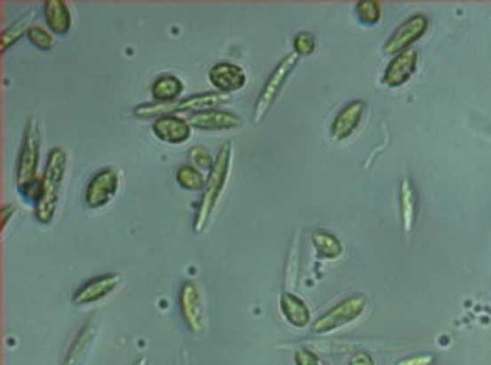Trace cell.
Here are the masks:
<instances>
[{"mask_svg":"<svg viewBox=\"0 0 491 365\" xmlns=\"http://www.w3.org/2000/svg\"><path fill=\"white\" fill-rule=\"evenodd\" d=\"M230 170H233V144L224 142L216 156V163H213L211 171H209V176H207L199 207H196V216H194L196 233H202V230L207 228L209 220H211L213 211H216V207H218L219 196H222L226 184H228Z\"/></svg>","mask_w":491,"mask_h":365,"instance_id":"1","label":"cell"},{"mask_svg":"<svg viewBox=\"0 0 491 365\" xmlns=\"http://www.w3.org/2000/svg\"><path fill=\"white\" fill-rule=\"evenodd\" d=\"M66 171H67L66 150L59 148V146H55V148L49 150L47 165H44L43 196H41V201L34 205V218H36V222H41V224L53 222L55 213H58Z\"/></svg>","mask_w":491,"mask_h":365,"instance_id":"2","label":"cell"},{"mask_svg":"<svg viewBox=\"0 0 491 365\" xmlns=\"http://www.w3.org/2000/svg\"><path fill=\"white\" fill-rule=\"evenodd\" d=\"M228 102V95H222L218 91H205V93H194V95H184V98L175 99L171 104H159V102H148L135 106V116L139 119H161L167 115H178L179 112H190V115H201V112L222 108V104Z\"/></svg>","mask_w":491,"mask_h":365,"instance_id":"3","label":"cell"},{"mask_svg":"<svg viewBox=\"0 0 491 365\" xmlns=\"http://www.w3.org/2000/svg\"><path fill=\"white\" fill-rule=\"evenodd\" d=\"M38 163H41V129H38L36 119H30L24 127L20 155H17V167H15L17 188L21 190L36 182Z\"/></svg>","mask_w":491,"mask_h":365,"instance_id":"4","label":"cell"},{"mask_svg":"<svg viewBox=\"0 0 491 365\" xmlns=\"http://www.w3.org/2000/svg\"><path fill=\"white\" fill-rule=\"evenodd\" d=\"M297 61H300V58H297L296 53H291V55H287V58L281 60L279 64H276V68L270 72L266 83H264L262 91H259V95H257L256 106H253V121L256 123L264 121V116H266L270 108L276 104L279 95L283 93L285 85L289 83L291 75L296 72Z\"/></svg>","mask_w":491,"mask_h":365,"instance_id":"5","label":"cell"},{"mask_svg":"<svg viewBox=\"0 0 491 365\" xmlns=\"http://www.w3.org/2000/svg\"><path fill=\"white\" fill-rule=\"evenodd\" d=\"M367 311V298L363 294H352L331 306L325 314H321L317 321L313 323L314 334H331V331L344 328V325L357 321Z\"/></svg>","mask_w":491,"mask_h":365,"instance_id":"6","label":"cell"},{"mask_svg":"<svg viewBox=\"0 0 491 365\" xmlns=\"http://www.w3.org/2000/svg\"><path fill=\"white\" fill-rule=\"evenodd\" d=\"M428 32V18L424 13H414L409 15L408 20H403L400 24L394 28V32L386 38L384 43V53L386 55H399L403 52H409L414 49V44L424 38Z\"/></svg>","mask_w":491,"mask_h":365,"instance_id":"7","label":"cell"},{"mask_svg":"<svg viewBox=\"0 0 491 365\" xmlns=\"http://www.w3.org/2000/svg\"><path fill=\"white\" fill-rule=\"evenodd\" d=\"M121 186V176L115 167H104L98 173H93L89 179L87 188H84V205L87 210H101L115 199Z\"/></svg>","mask_w":491,"mask_h":365,"instance_id":"8","label":"cell"},{"mask_svg":"<svg viewBox=\"0 0 491 365\" xmlns=\"http://www.w3.org/2000/svg\"><path fill=\"white\" fill-rule=\"evenodd\" d=\"M179 311H182L186 328H188L192 334H202V331H205V306H202L199 288H196V283H192V281H184L182 288H179Z\"/></svg>","mask_w":491,"mask_h":365,"instance_id":"9","label":"cell"},{"mask_svg":"<svg viewBox=\"0 0 491 365\" xmlns=\"http://www.w3.org/2000/svg\"><path fill=\"white\" fill-rule=\"evenodd\" d=\"M98 323H99L98 313H93L91 317L81 325V329L76 331L75 340H72L70 346H67L66 357L64 361H61V365H84L89 353H91L93 348L95 336H98Z\"/></svg>","mask_w":491,"mask_h":365,"instance_id":"10","label":"cell"},{"mask_svg":"<svg viewBox=\"0 0 491 365\" xmlns=\"http://www.w3.org/2000/svg\"><path fill=\"white\" fill-rule=\"evenodd\" d=\"M118 285H121V274L116 273H108V274H99V277L89 279L87 283L81 285L72 296V305L75 306H87L93 305V302L104 300L108 298L112 291H115Z\"/></svg>","mask_w":491,"mask_h":365,"instance_id":"11","label":"cell"},{"mask_svg":"<svg viewBox=\"0 0 491 365\" xmlns=\"http://www.w3.org/2000/svg\"><path fill=\"white\" fill-rule=\"evenodd\" d=\"M367 110V104L363 99H352L348 102L340 112L336 115V119L331 123V139L333 142H344V139L352 138L357 131L360 121H363Z\"/></svg>","mask_w":491,"mask_h":365,"instance_id":"12","label":"cell"},{"mask_svg":"<svg viewBox=\"0 0 491 365\" xmlns=\"http://www.w3.org/2000/svg\"><path fill=\"white\" fill-rule=\"evenodd\" d=\"M417 61H420V53H417L416 49H409V52L394 55V58L388 61L386 70H384L382 83L391 89L403 87L405 83L416 75Z\"/></svg>","mask_w":491,"mask_h":365,"instance_id":"13","label":"cell"},{"mask_svg":"<svg viewBox=\"0 0 491 365\" xmlns=\"http://www.w3.org/2000/svg\"><path fill=\"white\" fill-rule=\"evenodd\" d=\"M209 83L218 89V93H234L247 85V75L239 64L218 61L209 68Z\"/></svg>","mask_w":491,"mask_h":365,"instance_id":"14","label":"cell"},{"mask_svg":"<svg viewBox=\"0 0 491 365\" xmlns=\"http://www.w3.org/2000/svg\"><path fill=\"white\" fill-rule=\"evenodd\" d=\"M190 125L196 129H202V131H228V129H239L242 125V119L233 110H207L201 112V115L190 116Z\"/></svg>","mask_w":491,"mask_h":365,"instance_id":"15","label":"cell"},{"mask_svg":"<svg viewBox=\"0 0 491 365\" xmlns=\"http://www.w3.org/2000/svg\"><path fill=\"white\" fill-rule=\"evenodd\" d=\"M152 131L165 144H184L192 136V125L188 119H182L178 115H167L161 116V119H154Z\"/></svg>","mask_w":491,"mask_h":365,"instance_id":"16","label":"cell"},{"mask_svg":"<svg viewBox=\"0 0 491 365\" xmlns=\"http://www.w3.org/2000/svg\"><path fill=\"white\" fill-rule=\"evenodd\" d=\"M281 313H283L285 321L293 325V328L304 329L310 325V308L300 296H296L293 291H283L279 300Z\"/></svg>","mask_w":491,"mask_h":365,"instance_id":"17","label":"cell"},{"mask_svg":"<svg viewBox=\"0 0 491 365\" xmlns=\"http://www.w3.org/2000/svg\"><path fill=\"white\" fill-rule=\"evenodd\" d=\"M43 15L49 30L55 35H67L72 28V11L64 0H44Z\"/></svg>","mask_w":491,"mask_h":365,"instance_id":"18","label":"cell"},{"mask_svg":"<svg viewBox=\"0 0 491 365\" xmlns=\"http://www.w3.org/2000/svg\"><path fill=\"white\" fill-rule=\"evenodd\" d=\"M399 205H400V218H403V230L405 234H409L417 222V194L409 176L400 179Z\"/></svg>","mask_w":491,"mask_h":365,"instance_id":"19","label":"cell"},{"mask_svg":"<svg viewBox=\"0 0 491 365\" xmlns=\"http://www.w3.org/2000/svg\"><path fill=\"white\" fill-rule=\"evenodd\" d=\"M150 91H152V98H154L159 104H171L175 99L182 98L184 83L175 75H161L159 78H154Z\"/></svg>","mask_w":491,"mask_h":365,"instance_id":"20","label":"cell"},{"mask_svg":"<svg viewBox=\"0 0 491 365\" xmlns=\"http://www.w3.org/2000/svg\"><path fill=\"white\" fill-rule=\"evenodd\" d=\"M310 239H313L314 251H317L321 260H337V258L344 254L342 241L333 233H329V230H323V228L313 230Z\"/></svg>","mask_w":491,"mask_h":365,"instance_id":"21","label":"cell"},{"mask_svg":"<svg viewBox=\"0 0 491 365\" xmlns=\"http://www.w3.org/2000/svg\"><path fill=\"white\" fill-rule=\"evenodd\" d=\"M30 26H32V11H26L20 20H15L13 24L4 28L3 30V53H7L21 36H28Z\"/></svg>","mask_w":491,"mask_h":365,"instance_id":"22","label":"cell"},{"mask_svg":"<svg viewBox=\"0 0 491 365\" xmlns=\"http://www.w3.org/2000/svg\"><path fill=\"white\" fill-rule=\"evenodd\" d=\"M175 179L184 190H202L205 188L207 178L202 176L201 170H196L194 165H182L175 171Z\"/></svg>","mask_w":491,"mask_h":365,"instance_id":"23","label":"cell"},{"mask_svg":"<svg viewBox=\"0 0 491 365\" xmlns=\"http://www.w3.org/2000/svg\"><path fill=\"white\" fill-rule=\"evenodd\" d=\"M357 20L363 26H376L382 20V4L377 0H359L357 7Z\"/></svg>","mask_w":491,"mask_h":365,"instance_id":"24","label":"cell"},{"mask_svg":"<svg viewBox=\"0 0 491 365\" xmlns=\"http://www.w3.org/2000/svg\"><path fill=\"white\" fill-rule=\"evenodd\" d=\"M28 41H30L36 49H43V52H49V49L55 47V38L53 32L49 28L32 24L30 30H28Z\"/></svg>","mask_w":491,"mask_h":365,"instance_id":"25","label":"cell"},{"mask_svg":"<svg viewBox=\"0 0 491 365\" xmlns=\"http://www.w3.org/2000/svg\"><path fill=\"white\" fill-rule=\"evenodd\" d=\"M314 49H317V38H314L310 32H300L293 38V52H296L297 58H306V55H313Z\"/></svg>","mask_w":491,"mask_h":365,"instance_id":"26","label":"cell"},{"mask_svg":"<svg viewBox=\"0 0 491 365\" xmlns=\"http://www.w3.org/2000/svg\"><path fill=\"white\" fill-rule=\"evenodd\" d=\"M190 163L196 167V170L211 171V167H213V163H216V159H213L211 153H209L205 146H194V148L190 150Z\"/></svg>","mask_w":491,"mask_h":365,"instance_id":"27","label":"cell"},{"mask_svg":"<svg viewBox=\"0 0 491 365\" xmlns=\"http://www.w3.org/2000/svg\"><path fill=\"white\" fill-rule=\"evenodd\" d=\"M293 363L296 365H325L323 361H321V357L317 355V353H313L306 346L296 348V353H293Z\"/></svg>","mask_w":491,"mask_h":365,"instance_id":"28","label":"cell"},{"mask_svg":"<svg viewBox=\"0 0 491 365\" xmlns=\"http://www.w3.org/2000/svg\"><path fill=\"white\" fill-rule=\"evenodd\" d=\"M434 357L432 355H414L408 359H400L397 365H432Z\"/></svg>","mask_w":491,"mask_h":365,"instance_id":"29","label":"cell"},{"mask_svg":"<svg viewBox=\"0 0 491 365\" xmlns=\"http://www.w3.org/2000/svg\"><path fill=\"white\" fill-rule=\"evenodd\" d=\"M348 365H376V361H374V357L369 355V353L359 351L348 359Z\"/></svg>","mask_w":491,"mask_h":365,"instance_id":"30","label":"cell"},{"mask_svg":"<svg viewBox=\"0 0 491 365\" xmlns=\"http://www.w3.org/2000/svg\"><path fill=\"white\" fill-rule=\"evenodd\" d=\"M13 211H15L13 205H4L3 207V228H7L9 220H11V218H13Z\"/></svg>","mask_w":491,"mask_h":365,"instance_id":"31","label":"cell"},{"mask_svg":"<svg viewBox=\"0 0 491 365\" xmlns=\"http://www.w3.org/2000/svg\"><path fill=\"white\" fill-rule=\"evenodd\" d=\"M135 365H148V359H146V357H144V359H139V361L135 363Z\"/></svg>","mask_w":491,"mask_h":365,"instance_id":"32","label":"cell"}]
</instances>
